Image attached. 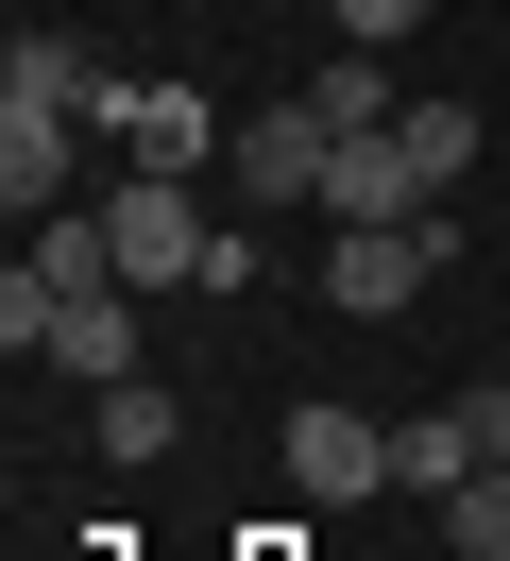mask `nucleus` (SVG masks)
Here are the masks:
<instances>
[{"mask_svg": "<svg viewBox=\"0 0 510 561\" xmlns=\"http://www.w3.org/2000/svg\"><path fill=\"white\" fill-rule=\"evenodd\" d=\"M102 255H120V289H204L222 221H204L188 171H120V187H102Z\"/></svg>", "mask_w": 510, "mask_h": 561, "instance_id": "1", "label": "nucleus"}, {"mask_svg": "<svg viewBox=\"0 0 510 561\" xmlns=\"http://www.w3.org/2000/svg\"><path fill=\"white\" fill-rule=\"evenodd\" d=\"M86 119H102V137H120V153H136V171H188V187H204V171H222V153H238V119H222V103H204V85H188V69H170V85H102V103H86Z\"/></svg>", "mask_w": 510, "mask_h": 561, "instance_id": "2", "label": "nucleus"}, {"mask_svg": "<svg viewBox=\"0 0 510 561\" xmlns=\"http://www.w3.org/2000/svg\"><path fill=\"white\" fill-rule=\"evenodd\" d=\"M442 239H460V221H324V307L340 323H392L408 289L442 273Z\"/></svg>", "mask_w": 510, "mask_h": 561, "instance_id": "3", "label": "nucleus"}, {"mask_svg": "<svg viewBox=\"0 0 510 561\" xmlns=\"http://www.w3.org/2000/svg\"><path fill=\"white\" fill-rule=\"evenodd\" d=\"M324 171H340V137L306 119V85L272 119H238V153H222V187H238V221H290V205H324Z\"/></svg>", "mask_w": 510, "mask_h": 561, "instance_id": "4", "label": "nucleus"}, {"mask_svg": "<svg viewBox=\"0 0 510 561\" xmlns=\"http://www.w3.org/2000/svg\"><path fill=\"white\" fill-rule=\"evenodd\" d=\"M290 493H306V511H358V493H392V425L306 391V409H290Z\"/></svg>", "mask_w": 510, "mask_h": 561, "instance_id": "5", "label": "nucleus"}, {"mask_svg": "<svg viewBox=\"0 0 510 561\" xmlns=\"http://www.w3.org/2000/svg\"><path fill=\"white\" fill-rule=\"evenodd\" d=\"M324 221H460V187L408 153V119L392 137H340V171H324Z\"/></svg>", "mask_w": 510, "mask_h": 561, "instance_id": "6", "label": "nucleus"}, {"mask_svg": "<svg viewBox=\"0 0 510 561\" xmlns=\"http://www.w3.org/2000/svg\"><path fill=\"white\" fill-rule=\"evenodd\" d=\"M34 357L86 375V391H120V375H136V289H120V273H102V289H52V341H34Z\"/></svg>", "mask_w": 510, "mask_h": 561, "instance_id": "7", "label": "nucleus"}, {"mask_svg": "<svg viewBox=\"0 0 510 561\" xmlns=\"http://www.w3.org/2000/svg\"><path fill=\"white\" fill-rule=\"evenodd\" d=\"M68 171H86L68 103H0V205H18V221H52V205H68Z\"/></svg>", "mask_w": 510, "mask_h": 561, "instance_id": "8", "label": "nucleus"}, {"mask_svg": "<svg viewBox=\"0 0 510 561\" xmlns=\"http://www.w3.org/2000/svg\"><path fill=\"white\" fill-rule=\"evenodd\" d=\"M494 459H510L494 409H408L392 425V493H460V477H494Z\"/></svg>", "mask_w": 510, "mask_h": 561, "instance_id": "9", "label": "nucleus"}, {"mask_svg": "<svg viewBox=\"0 0 510 561\" xmlns=\"http://www.w3.org/2000/svg\"><path fill=\"white\" fill-rule=\"evenodd\" d=\"M102 85H120V69H102V35H86V18H52V35H18V69H0V103H68V119H86Z\"/></svg>", "mask_w": 510, "mask_h": 561, "instance_id": "10", "label": "nucleus"}, {"mask_svg": "<svg viewBox=\"0 0 510 561\" xmlns=\"http://www.w3.org/2000/svg\"><path fill=\"white\" fill-rule=\"evenodd\" d=\"M306 119H324V137H392V119H408V103H392V51L340 35L324 69H306Z\"/></svg>", "mask_w": 510, "mask_h": 561, "instance_id": "11", "label": "nucleus"}, {"mask_svg": "<svg viewBox=\"0 0 510 561\" xmlns=\"http://www.w3.org/2000/svg\"><path fill=\"white\" fill-rule=\"evenodd\" d=\"M86 443L120 459V477H136V459H170V391H154V375H120V391H102V425H86Z\"/></svg>", "mask_w": 510, "mask_h": 561, "instance_id": "12", "label": "nucleus"}, {"mask_svg": "<svg viewBox=\"0 0 510 561\" xmlns=\"http://www.w3.org/2000/svg\"><path fill=\"white\" fill-rule=\"evenodd\" d=\"M442 545H460V561H510V459H494V477H460V493H442Z\"/></svg>", "mask_w": 510, "mask_h": 561, "instance_id": "13", "label": "nucleus"}, {"mask_svg": "<svg viewBox=\"0 0 510 561\" xmlns=\"http://www.w3.org/2000/svg\"><path fill=\"white\" fill-rule=\"evenodd\" d=\"M408 153H426V171H442V187H460V171H476V153H494V119H476V103H408Z\"/></svg>", "mask_w": 510, "mask_h": 561, "instance_id": "14", "label": "nucleus"}, {"mask_svg": "<svg viewBox=\"0 0 510 561\" xmlns=\"http://www.w3.org/2000/svg\"><path fill=\"white\" fill-rule=\"evenodd\" d=\"M408 18H426V0H324V35H358V51H392Z\"/></svg>", "mask_w": 510, "mask_h": 561, "instance_id": "15", "label": "nucleus"}]
</instances>
